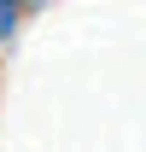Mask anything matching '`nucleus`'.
I'll return each mask as SVG.
<instances>
[{
  "instance_id": "f257e3e1",
  "label": "nucleus",
  "mask_w": 146,
  "mask_h": 152,
  "mask_svg": "<svg viewBox=\"0 0 146 152\" xmlns=\"http://www.w3.org/2000/svg\"><path fill=\"white\" fill-rule=\"evenodd\" d=\"M12 23H18V6H0V41L12 35Z\"/></svg>"
}]
</instances>
